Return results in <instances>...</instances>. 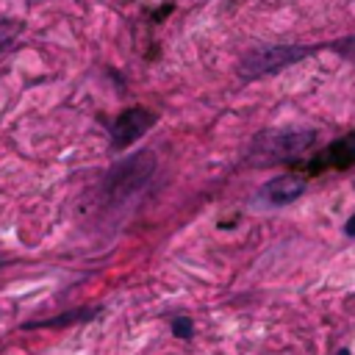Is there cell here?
<instances>
[{
  "instance_id": "cell-1",
  "label": "cell",
  "mask_w": 355,
  "mask_h": 355,
  "mask_svg": "<svg viewBox=\"0 0 355 355\" xmlns=\"http://www.w3.org/2000/svg\"><path fill=\"white\" fill-rule=\"evenodd\" d=\"M316 130H263L252 139L250 144V164L266 166V164H280V161H294L300 158L308 147H313Z\"/></svg>"
},
{
  "instance_id": "cell-4",
  "label": "cell",
  "mask_w": 355,
  "mask_h": 355,
  "mask_svg": "<svg viewBox=\"0 0 355 355\" xmlns=\"http://www.w3.org/2000/svg\"><path fill=\"white\" fill-rule=\"evenodd\" d=\"M158 122V116L153 114V111H147V108H125L116 119H114V125H111V147L114 150H125V147H130L136 139H141L153 125Z\"/></svg>"
},
{
  "instance_id": "cell-10",
  "label": "cell",
  "mask_w": 355,
  "mask_h": 355,
  "mask_svg": "<svg viewBox=\"0 0 355 355\" xmlns=\"http://www.w3.org/2000/svg\"><path fill=\"white\" fill-rule=\"evenodd\" d=\"M344 233H347V236H352V239H355V214H352V216H349V219H347V225H344Z\"/></svg>"
},
{
  "instance_id": "cell-6",
  "label": "cell",
  "mask_w": 355,
  "mask_h": 355,
  "mask_svg": "<svg viewBox=\"0 0 355 355\" xmlns=\"http://www.w3.org/2000/svg\"><path fill=\"white\" fill-rule=\"evenodd\" d=\"M349 164H355V133H349V136L333 141V144L322 153V158L313 164V169H322V166L344 169V166H349Z\"/></svg>"
},
{
  "instance_id": "cell-8",
  "label": "cell",
  "mask_w": 355,
  "mask_h": 355,
  "mask_svg": "<svg viewBox=\"0 0 355 355\" xmlns=\"http://www.w3.org/2000/svg\"><path fill=\"white\" fill-rule=\"evenodd\" d=\"M172 333H175L178 338H191V333H194L191 319H189V316H178V319L172 322Z\"/></svg>"
},
{
  "instance_id": "cell-2",
  "label": "cell",
  "mask_w": 355,
  "mask_h": 355,
  "mask_svg": "<svg viewBox=\"0 0 355 355\" xmlns=\"http://www.w3.org/2000/svg\"><path fill=\"white\" fill-rule=\"evenodd\" d=\"M313 53V47L305 44H261L252 47L250 53H244L241 64H239V75L252 80V78H263L272 72H280L286 67H294L297 61L308 58Z\"/></svg>"
},
{
  "instance_id": "cell-11",
  "label": "cell",
  "mask_w": 355,
  "mask_h": 355,
  "mask_svg": "<svg viewBox=\"0 0 355 355\" xmlns=\"http://www.w3.org/2000/svg\"><path fill=\"white\" fill-rule=\"evenodd\" d=\"M336 355H352V352H349V349H347V347H341V349H338V352H336Z\"/></svg>"
},
{
  "instance_id": "cell-5",
  "label": "cell",
  "mask_w": 355,
  "mask_h": 355,
  "mask_svg": "<svg viewBox=\"0 0 355 355\" xmlns=\"http://www.w3.org/2000/svg\"><path fill=\"white\" fill-rule=\"evenodd\" d=\"M305 189H308V180H305L302 175L288 172V175H277V178L266 180V183L261 186V191H258V200L266 202V205H288V202H294Z\"/></svg>"
},
{
  "instance_id": "cell-9",
  "label": "cell",
  "mask_w": 355,
  "mask_h": 355,
  "mask_svg": "<svg viewBox=\"0 0 355 355\" xmlns=\"http://www.w3.org/2000/svg\"><path fill=\"white\" fill-rule=\"evenodd\" d=\"M330 47H333V50H338V53H344V55H355V36H352V39H341V42H333Z\"/></svg>"
},
{
  "instance_id": "cell-7",
  "label": "cell",
  "mask_w": 355,
  "mask_h": 355,
  "mask_svg": "<svg viewBox=\"0 0 355 355\" xmlns=\"http://www.w3.org/2000/svg\"><path fill=\"white\" fill-rule=\"evenodd\" d=\"M92 316H97V308H80V311H69V313H61V316H53V319H42V322H25L22 327L31 330V327H61V324H72V322H89Z\"/></svg>"
},
{
  "instance_id": "cell-3",
  "label": "cell",
  "mask_w": 355,
  "mask_h": 355,
  "mask_svg": "<svg viewBox=\"0 0 355 355\" xmlns=\"http://www.w3.org/2000/svg\"><path fill=\"white\" fill-rule=\"evenodd\" d=\"M153 172H155V155L141 150V153L114 164V169L105 175V191H108V197H116V200L128 197V194L139 191L150 180Z\"/></svg>"
}]
</instances>
